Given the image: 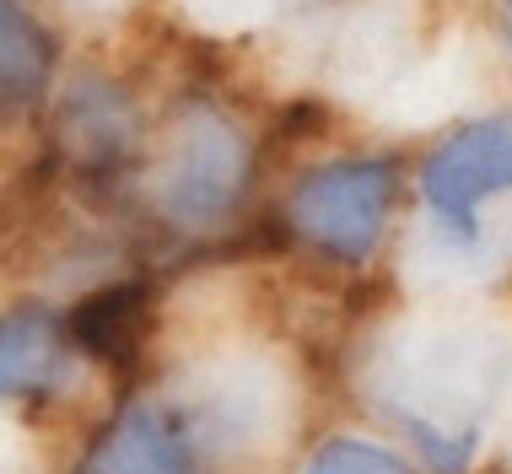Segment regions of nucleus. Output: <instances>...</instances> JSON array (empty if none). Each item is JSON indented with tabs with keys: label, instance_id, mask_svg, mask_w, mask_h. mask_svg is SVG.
Wrapping results in <instances>:
<instances>
[{
	"label": "nucleus",
	"instance_id": "obj_1",
	"mask_svg": "<svg viewBox=\"0 0 512 474\" xmlns=\"http://www.w3.org/2000/svg\"><path fill=\"white\" fill-rule=\"evenodd\" d=\"M512 388V340L491 318L432 313L372 351V399L437 474H469Z\"/></svg>",
	"mask_w": 512,
	"mask_h": 474
},
{
	"label": "nucleus",
	"instance_id": "obj_2",
	"mask_svg": "<svg viewBox=\"0 0 512 474\" xmlns=\"http://www.w3.org/2000/svg\"><path fill=\"white\" fill-rule=\"evenodd\" d=\"M259 426V394L248 383L130 394L98 426L76 474H211L243 453Z\"/></svg>",
	"mask_w": 512,
	"mask_h": 474
},
{
	"label": "nucleus",
	"instance_id": "obj_3",
	"mask_svg": "<svg viewBox=\"0 0 512 474\" xmlns=\"http://www.w3.org/2000/svg\"><path fill=\"white\" fill-rule=\"evenodd\" d=\"M426 243L453 270L512 259V114H480L453 124L426 151L421 173Z\"/></svg>",
	"mask_w": 512,
	"mask_h": 474
},
{
	"label": "nucleus",
	"instance_id": "obj_4",
	"mask_svg": "<svg viewBox=\"0 0 512 474\" xmlns=\"http://www.w3.org/2000/svg\"><path fill=\"white\" fill-rule=\"evenodd\" d=\"M259 173V146L221 103L189 97L151 167V205L184 237L232 227Z\"/></svg>",
	"mask_w": 512,
	"mask_h": 474
},
{
	"label": "nucleus",
	"instance_id": "obj_5",
	"mask_svg": "<svg viewBox=\"0 0 512 474\" xmlns=\"http://www.w3.org/2000/svg\"><path fill=\"white\" fill-rule=\"evenodd\" d=\"M399 205V162L389 151H345L308 167L286 194V227L308 254L362 270L383 248Z\"/></svg>",
	"mask_w": 512,
	"mask_h": 474
},
{
	"label": "nucleus",
	"instance_id": "obj_6",
	"mask_svg": "<svg viewBox=\"0 0 512 474\" xmlns=\"http://www.w3.org/2000/svg\"><path fill=\"white\" fill-rule=\"evenodd\" d=\"M54 157L81 178H108L141 151V108L124 81L92 71L76 76L71 87H60L54 97Z\"/></svg>",
	"mask_w": 512,
	"mask_h": 474
},
{
	"label": "nucleus",
	"instance_id": "obj_7",
	"mask_svg": "<svg viewBox=\"0 0 512 474\" xmlns=\"http://www.w3.org/2000/svg\"><path fill=\"white\" fill-rule=\"evenodd\" d=\"M81 345L71 334V318L22 302L0 313V404H44L65 399L81 378Z\"/></svg>",
	"mask_w": 512,
	"mask_h": 474
},
{
	"label": "nucleus",
	"instance_id": "obj_8",
	"mask_svg": "<svg viewBox=\"0 0 512 474\" xmlns=\"http://www.w3.org/2000/svg\"><path fill=\"white\" fill-rule=\"evenodd\" d=\"M54 87V33L27 0H0V108H38Z\"/></svg>",
	"mask_w": 512,
	"mask_h": 474
},
{
	"label": "nucleus",
	"instance_id": "obj_9",
	"mask_svg": "<svg viewBox=\"0 0 512 474\" xmlns=\"http://www.w3.org/2000/svg\"><path fill=\"white\" fill-rule=\"evenodd\" d=\"M302 474H421V469H415L399 448H389V442L340 431V437H324L308 458H302Z\"/></svg>",
	"mask_w": 512,
	"mask_h": 474
},
{
	"label": "nucleus",
	"instance_id": "obj_10",
	"mask_svg": "<svg viewBox=\"0 0 512 474\" xmlns=\"http://www.w3.org/2000/svg\"><path fill=\"white\" fill-rule=\"evenodd\" d=\"M491 33H496V49L512 65V0H491Z\"/></svg>",
	"mask_w": 512,
	"mask_h": 474
}]
</instances>
